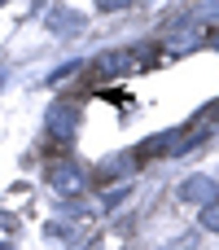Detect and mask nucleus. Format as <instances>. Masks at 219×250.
<instances>
[{"mask_svg":"<svg viewBox=\"0 0 219 250\" xmlns=\"http://www.w3.org/2000/svg\"><path fill=\"white\" fill-rule=\"evenodd\" d=\"M48 185H53V193H61V198H79L83 185H88V176H83L79 163H70V158L61 154L57 163H48Z\"/></svg>","mask_w":219,"mask_h":250,"instance_id":"f257e3e1","label":"nucleus"},{"mask_svg":"<svg viewBox=\"0 0 219 250\" xmlns=\"http://www.w3.org/2000/svg\"><path fill=\"white\" fill-rule=\"evenodd\" d=\"M88 70H92V83H101V79H119V75H127V70H140V57L127 53V48H114V53L92 57Z\"/></svg>","mask_w":219,"mask_h":250,"instance_id":"f03ea898","label":"nucleus"},{"mask_svg":"<svg viewBox=\"0 0 219 250\" xmlns=\"http://www.w3.org/2000/svg\"><path fill=\"white\" fill-rule=\"evenodd\" d=\"M79 123H83V114H79V105H70V101H61V105L48 110V132H53L57 145H70L75 132H79Z\"/></svg>","mask_w":219,"mask_h":250,"instance_id":"7ed1b4c3","label":"nucleus"},{"mask_svg":"<svg viewBox=\"0 0 219 250\" xmlns=\"http://www.w3.org/2000/svg\"><path fill=\"white\" fill-rule=\"evenodd\" d=\"M136 163H140L136 154H114V158H105L101 167H92V185L105 189V185H114V180H127V171H132Z\"/></svg>","mask_w":219,"mask_h":250,"instance_id":"20e7f679","label":"nucleus"},{"mask_svg":"<svg viewBox=\"0 0 219 250\" xmlns=\"http://www.w3.org/2000/svg\"><path fill=\"white\" fill-rule=\"evenodd\" d=\"M180 198L193 202V207H211V202H219V185L211 176H189V180L180 185Z\"/></svg>","mask_w":219,"mask_h":250,"instance_id":"39448f33","label":"nucleus"},{"mask_svg":"<svg viewBox=\"0 0 219 250\" xmlns=\"http://www.w3.org/2000/svg\"><path fill=\"white\" fill-rule=\"evenodd\" d=\"M167 40H171V48H193L198 40H206V26H202V18H180V22H171V31H167Z\"/></svg>","mask_w":219,"mask_h":250,"instance_id":"423d86ee","label":"nucleus"},{"mask_svg":"<svg viewBox=\"0 0 219 250\" xmlns=\"http://www.w3.org/2000/svg\"><path fill=\"white\" fill-rule=\"evenodd\" d=\"M48 26H53L57 35H75V31L83 26V13H70V9H61V4H57V9L48 13Z\"/></svg>","mask_w":219,"mask_h":250,"instance_id":"0eeeda50","label":"nucleus"},{"mask_svg":"<svg viewBox=\"0 0 219 250\" xmlns=\"http://www.w3.org/2000/svg\"><path fill=\"white\" fill-rule=\"evenodd\" d=\"M202 229H211V233H219V202H211V207H202Z\"/></svg>","mask_w":219,"mask_h":250,"instance_id":"6e6552de","label":"nucleus"},{"mask_svg":"<svg viewBox=\"0 0 219 250\" xmlns=\"http://www.w3.org/2000/svg\"><path fill=\"white\" fill-rule=\"evenodd\" d=\"M44 237H48V242H66V237H70V229L53 220V224H44Z\"/></svg>","mask_w":219,"mask_h":250,"instance_id":"1a4fd4ad","label":"nucleus"},{"mask_svg":"<svg viewBox=\"0 0 219 250\" xmlns=\"http://www.w3.org/2000/svg\"><path fill=\"white\" fill-rule=\"evenodd\" d=\"M127 0H97V9H105V13H114V9H123Z\"/></svg>","mask_w":219,"mask_h":250,"instance_id":"9d476101","label":"nucleus"},{"mask_svg":"<svg viewBox=\"0 0 219 250\" xmlns=\"http://www.w3.org/2000/svg\"><path fill=\"white\" fill-rule=\"evenodd\" d=\"M206 40H211V44L219 48V26H211V31H206Z\"/></svg>","mask_w":219,"mask_h":250,"instance_id":"9b49d317","label":"nucleus"},{"mask_svg":"<svg viewBox=\"0 0 219 250\" xmlns=\"http://www.w3.org/2000/svg\"><path fill=\"white\" fill-rule=\"evenodd\" d=\"M0 250H9V242H0Z\"/></svg>","mask_w":219,"mask_h":250,"instance_id":"f8f14e48","label":"nucleus"},{"mask_svg":"<svg viewBox=\"0 0 219 250\" xmlns=\"http://www.w3.org/2000/svg\"><path fill=\"white\" fill-rule=\"evenodd\" d=\"M0 4H4V0H0Z\"/></svg>","mask_w":219,"mask_h":250,"instance_id":"ddd939ff","label":"nucleus"}]
</instances>
